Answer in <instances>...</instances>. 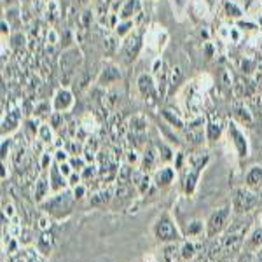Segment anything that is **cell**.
Returning a JSON list of instances; mask_svg holds the SVG:
<instances>
[{
  "label": "cell",
  "mask_w": 262,
  "mask_h": 262,
  "mask_svg": "<svg viewBox=\"0 0 262 262\" xmlns=\"http://www.w3.org/2000/svg\"><path fill=\"white\" fill-rule=\"evenodd\" d=\"M58 168H60V171L67 177V179H69L72 173H74V168L70 166V163H69V161H67V163H58Z\"/></svg>",
  "instance_id": "59"
},
{
  "label": "cell",
  "mask_w": 262,
  "mask_h": 262,
  "mask_svg": "<svg viewBox=\"0 0 262 262\" xmlns=\"http://www.w3.org/2000/svg\"><path fill=\"white\" fill-rule=\"evenodd\" d=\"M51 105H53V112L67 114L74 111L75 107V93L70 90L69 86H61L54 91L53 98H51Z\"/></svg>",
  "instance_id": "14"
},
{
  "label": "cell",
  "mask_w": 262,
  "mask_h": 262,
  "mask_svg": "<svg viewBox=\"0 0 262 262\" xmlns=\"http://www.w3.org/2000/svg\"><path fill=\"white\" fill-rule=\"evenodd\" d=\"M90 2L91 0H75V7H82V9H86V7H90Z\"/></svg>",
  "instance_id": "62"
},
{
  "label": "cell",
  "mask_w": 262,
  "mask_h": 262,
  "mask_svg": "<svg viewBox=\"0 0 262 262\" xmlns=\"http://www.w3.org/2000/svg\"><path fill=\"white\" fill-rule=\"evenodd\" d=\"M168 42H170V33L161 25L152 23L145 28V46L150 51H154L158 56H161V53L166 49Z\"/></svg>",
  "instance_id": "10"
},
{
  "label": "cell",
  "mask_w": 262,
  "mask_h": 262,
  "mask_svg": "<svg viewBox=\"0 0 262 262\" xmlns=\"http://www.w3.org/2000/svg\"><path fill=\"white\" fill-rule=\"evenodd\" d=\"M82 61H84V56H82L81 48L72 46L69 49H63V53L60 56V70L63 74L70 75V74H74L75 70L81 69Z\"/></svg>",
  "instance_id": "15"
},
{
  "label": "cell",
  "mask_w": 262,
  "mask_h": 262,
  "mask_svg": "<svg viewBox=\"0 0 262 262\" xmlns=\"http://www.w3.org/2000/svg\"><path fill=\"white\" fill-rule=\"evenodd\" d=\"M96 121H95V116L93 114H86V116L82 117L81 121V128H84V131H86L88 135H93L96 131Z\"/></svg>",
  "instance_id": "41"
},
{
  "label": "cell",
  "mask_w": 262,
  "mask_h": 262,
  "mask_svg": "<svg viewBox=\"0 0 262 262\" xmlns=\"http://www.w3.org/2000/svg\"><path fill=\"white\" fill-rule=\"evenodd\" d=\"M154 145H156V149H158V152H159L161 163L163 164H171V161L175 159V150H173L171 147L168 145L166 142H163V140H158Z\"/></svg>",
  "instance_id": "35"
},
{
  "label": "cell",
  "mask_w": 262,
  "mask_h": 262,
  "mask_svg": "<svg viewBox=\"0 0 262 262\" xmlns=\"http://www.w3.org/2000/svg\"><path fill=\"white\" fill-rule=\"evenodd\" d=\"M51 184H49V177L48 175H39L33 184V200H35L37 205H40L46 198L51 196Z\"/></svg>",
  "instance_id": "21"
},
{
  "label": "cell",
  "mask_w": 262,
  "mask_h": 262,
  "mask_svg": "<svg viewBox=\"0 0 262 262\" xmlns=\"http://www.w3.org/2000/svg\"><path fill=\"white\" fill-rule=\"evenodd\" d=\"M201 236H205L206 238L205 221H201V219H194V221L187 222V227H185V238L196 239V238H201Z\"/></svg>",
  "instance_id": "30"
},
{
  "label": "cell",
  "mask_w": 262,
  "mask_h": 262,
  "mask_svg": "<svg viewBox=\"0 0 262 262\" xmlns=\"http://www.w3.org/2000/svg\"><path fill=\"white\" fill-rule=\"evenodd\" d=\"M44 14H46V19H48V23L54 27V25H56L58 21H60V18H61V6H60V2H58V0H48V2H46Z\"/></svg>",
  "instance_id": "31"
},
{
  "label": "cell",
  "mask_w": 262,
  "mask_h": 262,
  "mask_svg": "<svg viewBox=\"0 0 262 262\" xmlns=\"http://www.w3.org/2000/svg\"><path fill=\"white\" fill-rule=\"evenodd\" d=\"M210 163V156L206 152L203 154H189L187 156V170H185V177H184V192L187 196H194L198 189V184H200V177L203 170L208 166Z\"/></svg>",
  "instance_id": "4"
},
{
  "label": "cell",
  "mask_w": 262,
  "mask_h": 262,
  "mask_svg": "<svg viewBox=\"0 0 262 262\" xmlns=\"http://www.w3.org/2000/svg\"><path fill=\"white\" fill-rule=\"evenodd\" d=\"M229 114H231V119L238 122L239 126L252 128V126L255 124V112H253V108L250 107V103L242 98H234L231 101Z\"/></svg>",
  "instance_id": "13"
},
{
  "label": "cell",
  "mask_w": 262,
  "mask_h": 262,
  "mask_svg": "<svg viewBox=\"0 0 262 262\" xmlns=\"http://www.w3.org/2000/svg\"><path fill=\"white\" fill-rule=\"evenodd\" d=\"M177 180V168L173 164H161L152 173V182L158 189H168Z\"/></svg>",
  "instance_id": "16"
},
{
  "label": "cell",
  "mask_w": 262,
  "mask_h": 262,
  "mask_svg": "<svg viewBox=\"0 0 262 262\" xmlns=\"http://www.w3.org/2000/svg\"><path fill=\"white\" fill-rule=\"evenodd\" d=\"M262 247V226H255L253 229L245 236V243H243V252L253 253Z\"/></svg>",
  "instance_id": "24"
},
{
  "label": "cell",
  "mask_w": 262,
  "mask_h": 262,
  "mask_svg": "<svg viewBox=\"0 0 262 262\" xmlns=\"http://www.w3.org/2000/svg\"><path fill=\"white\" fill-rule=\"evenodd\" d=\"M128 129L135 135H145L147 129H149V119H147L145 114H135V116L129 117L128 121Z\"/></svg>",
  "instance_id": "26"
},
{
  "label": "cell",
  "mask_w": 262,
  "mask_h": 262,
  "mask_svg": "<svg viewBox=\"0 0 262 262\" xmlns=\"http://www.w3.org/2000/svg\"><path fill=\"white\" fill-rule=\"evenodd\" d=\"M126 0H111L108 2V9H111V12H114V14H119L121 7L124 6Z\"/></svg>",
  "instance_id": "57"
},
{
  "label": "cell",
  "mask_w": 262,
  "mask_h": 262,
  "mask_svg": "<svg viewBox=\"0 0 262 262\" xmlns=\"http://www.w3.org/2000/svg\"><path fill=\"white\" fill-rule=\"evenodd\" d=\"M27 262H44V255H42L39 250H28Z\"/></svg>",
  "instance_id": "54"
},
{
  "label": "cell",
  "mask_w": 262,
  "mask_h": 262,
  "mask_svg": "<svg viewBox=\"0 0 262 262\" xmlns=\"http://www.w3.org/2000/svg\"><path fill=\"white\" fill-rule=\"evenodd\" d=\"M60 37H61L60 33H58L56 30H54L53 27H51L49 30H48V44H51V46H56L58 42H60Z\"/></svg>",
  "instance_id": "56"
},
{
  "label": "cell",
  "mask_w": 262,
  "mask_h": 262,
  "mask_svg": "<svg viewBox=\"0 0 262 262\" xmlns=\"http://www.w3.org/2000/svg\"><path fill=\"white\" fill-rule=\"evenodd\" d=\"M212 86H213L212 75L203 74V75H198V77L191 79L189 82H185L179 90L180 105L189 117L201 114L203 107H205V101H206V95H208Z\"/></svg>",
  "instance_id": "1"
},
{
  "label": "cell",
  "mask_w": 262,
  "mask_h": 262,
  "mask_svg": "<svg viewBox=\"0 0 262 262\" xmlns=\"http://www.w3.org/2000/svg\"><path fill=\"white\" fill-rule=\"evenodd\" d=\"M260 196L259 192L248 189L247 185H239L232 191V200H231V206H232V213L234 215H248L250 212L257 208L260 205Z\"/></svg>",
  "instance_id": "5"
},
{
  "label": "cell",
  "mask_w": 262,
  "mask_h": 262,
  "mask_svg": "<svg viewBox=\"0 0 262 262\" xmlns=\"http://www.w3.org/2000/svg\"><path fill=\"white\" fill-rule=\"evenodd\" d=\"M119 48H121V40L117 39V37L114 35V33H112V35H108V37H105V39H103V49L107 51L108 54H111V53H116V51L119 53Z\"/></svg>",
  "instance_id": "40"
},
{
  "label": "cell",
  "mask_w": 262,
  "mask_h": 262,
  "mask_svg": "<svg viewBox=\"0 0 262 262\" xmlns=\"http://www.w3.org/2000/svg\"><path fill=\"white\" fill-rule=\"evenodd\" d=\"M143 46H145V28H135L126 39L121 40L119 54L121 60L129 65L138 58V54L142 53Z\"/></svg>",
  "instance_id": "6"
},
{
  "label": "cell",
  "mask_w": 262,
  "mask_h": 262,
  "mask_svg": "<svg viewBox=\"0 0 262 262\" xmlns=\"http://www.w3.org/2000/svg\"><path fill=\"white\" fill-rule=\"evenodd\" d=\"M69 163H70V166L74 168V171H82L84 168L88 166V161H86V158H84L82 154L72 156V158L69 159Z\"/></svg>",
  "instance_id": "42"
},
{
  "label": "cell",
  "mask_w": 262,
  "mask_h": 262,
  "mask_svg": "<svg viewBox=\"0 0 262 262\" xmlns=\"http://www.w3.org/2000/svg\"><path fill=\"white\" fill-rule=\"evenodd\" d=\"M142 161V154L137 149H129L126 150V163L131 164V166H137Z\"/></svg>",
  "instance_id": "45"
},
{
  "label": "cell",
  "mask_w": 262,
  "mask_h": 262,
  "mask_svg": "<svg viewBox=\"0 0 262 262\" xmlns=\"http://www.w3.org/2000/svg\"><path fill=\"white\" fill-rule=\"evenodd\" d=\"M226 135L229 138V142L232 143V147H234L238 159L239 161H245L250 156V140H248V135L243 129V126H239L238 122L232 119H227Z\"/></svg>",
  "instance_id": "8"
},
{
  "label": "cell",
  "mask_w": 262,
  "mask_h": 262,
  "mask_svg": "<svg viewBox=\"0 0 262 262\" xmlns=\"http://www.w3.org/2000/svg\"><path fill=\"white\" fill-rule=\"evenodd\" d=\"M135 28H137L135 19H119V23L116 25V28L112 30V33L119 40H122V39H126V37H128L129 33L135 30Z\"/></svg>",
  "instance_id": "33"
},
{
  "label": "cell",
  "mask_w": 262,
  "mask_h": 262,
  "mask_svg": "<svg viewBox=\"0 0 262 262\" xmlns=\"http://www.w3.org/2000/svg\"><path fill=\"white\" fill-rule=\"evenodd\" d=\"M72 158V154L67 149H56V152H54V163H67L69 159Z\"/></svg>",
  "instance_id": "50"
},
{
  "label": "cell",
  "mask_w": 262,
  "mask_h": 262,
  "mask_svg": "<svg viewBox=\"0 0 262 262\" xmlns=\"http://www.w3.org/2000/svg\"><path fill=\"white\" fill-rule=\"evenodd\" d=\"M51 226H53V217H49L48 213H42V217L37 222V227L40 231H51Z\"/></svg>",
  "instance_id": "49"
},
{
  "label": "cell",
  "mask_w": 262,
  "mask_h": 262,
  "mask_svg": "<svg viewBox=\"0 0 262 262\" xmlns=\"http://www.w3.org/2000/svg\"><path fill=\"white\" fill-rule=\"evenodd\" d=\"M49 184H51V192H60V191H65L69 187V179L60 171L58 168V163H53L49 168Z\"/></svg>",
  "instance_id": "20"
},
{
  "label": "cell",
  "mask_w": 262,
  "mask_h": 262,
  "mask_svg": "<svg viewBox=\"0 0 262 262\" xmlns=\"http://www.w3.org/2000/svg\"><path fill=\"white\" fill-rule=\"evenodd\" d=\"M170 69L171 67H168V63L163 56H156L150 65V74L154 75L156 84H158L161 101L166 100L168 93H170Z\"/></svg>",
  "instance_id": "12"
},
{
  "label": "cell",
  "mask_w": 262,
  "mask_h": 262,
  "mask_svg": "<svg viewBox=\"0 0 262 262\" xmlns=\"http://www.w3.org/2000/svg\"><path fill=\"white\" fill-rule=\"evenodd\" d=\"M224 12H226L229 18H234V19H242L245 16V11L238 0H224Z\"/></svg>",
  "instance_id": "34"
},
{
  "label": "cell",
  "mask_w": 262,
  "mask_h": 262,
  "mask_svg": "<svg viewBox=\"0 0 262 262\" xmlns=\"http://www.w3.org/2000/svg\"><path fill=\"white\" fill-rule=\"evenodd\" d=\"M179 255L182 262H192L198 255V245L194 243V239H182L179 247Z\"/></svg>",
  "instance_id": "29"
},
{
  "label": "cell",
  "mask_w": 262,
  "mask_h": 262,
  "mask_svg": "<svg viewBox=\"0 0 262 262\" xmlns=\"http://www.w3.org/2000/svg\"><path fill=\"white\" fill-rule=\"evenodd\" d=\"M81 182H84V180H82L81 171H74V173H72V175L69 177V185H70V187H75V185H79Z\"/></svg>",
  "instance_id": "58"
},
{
  "label": "cell",
  "mask_w": 262,
  "mask_h": 262,
  "mask_svg": "<svg viewBox=\"0 0 262 262\" xmlns=\"http://www.w3.org/2000/svg\"><path fill=\"white\" fill-rule=\"evenodd\" d=\"M74 192L65 189L60 192H53L49 198H46L44 201L39 205V208L42 210V213H48L49 217H53L54 221H60V219L69 217L74 208Z\"/></svg>",
  "instance_id": "2"
},
{
  "label": "cell",
  "mask_w": 262,
  "mask_h": 262,
  "mask_svg": "<svg viewBox=\"0 0 262 262\" xmlns=\"http://www.w3.org/2000/svg\"><path fill=\"white\" fill-rule=\"evenodd\" d=\"M259 196H260V200H262V189H260V191H259Z\"/></svg>",
  "instance_id": "64"
},
{
  "label": "cell",
  "mask_w": 262,
  "mask_h": 262,
  "mask_svg": "<svg viewBox=\"0 0 262 262\" xmlns=\"http://www.w3.org/2000/svg\"><path fill=\"white\" fill-rule=\"evenodd\" d=\"M232 219V206L231 205H224L215 208L212 213L208 215V219L205 221L206 226V238H217L221 236L224 231L229 227V222Z\"/></svg>",
  "instance_id": "7"
},
{
  "label": "cell",
  "mask_w": 262,
  "mask_h": 262,
  "mask_svg": "<svg viewBox=\"0 0 262 262\" xmlns=\"http://www.w3.org/2000/svg\"><path fill=\"white\" fill-rule=\"evenodd\" d=\"M161 116H163L164 122H166L168 126H171L173 129H177V131H185L187 121L184 119L182 112L173 111V108H170V107H164L163 111H161Z\"/></svg>",
  "instance_id": "22"
},
{
  "label": "cell",
  "mask_w": 262,
  "mask_h": 262,
  "mask_svg": "<svg viewBox=\"0 0 262 262\" xmlns=\"http://www.w3.org/2000/svg\"><path fill=\"white\" fill-rule=\"evenodd\" d=\"M255 67H257V63L252 60V58H248V56H243L242 58V61H239V70L243 72V74H247V75H250L253 70H255Z\"/></svg>",
  "instance_id": "43"
},
{
  "label": "cell",
  "mask_w": 262,
  "mask_h": 262,
  "mask_svg": "<svg viewBox=\"0 0 262 262\" xmlns=\"http://www.w3.org/2000/svg\"><path fill=\"white\" fill-rule=\"evenodd\" d=\"M35 250H39L42 255L44 257H48L51 250H53V247H54V236H53V232L51 231H40V234H39V238L35 239Z\"/></svg>",
  "instance_id": "25"
},
{
  "label": "cell",
  "mask_w": 262,
  "mask_h": 262,
  "mask_svg": "<svg viewBox=\"0 0 262 262\" xmlns=\"http://www.w3.org/2000/svg\"><path fill=\"white\" fill-rule=\"evenodd\" d=\"M135 84H137V91L140 95V98L145 101L149 107H156V105L161 103V96H159V90L158 84H156V79L150 72H140L135 79Z\"/></svg>",
  "instance_id": "9"
},
{
  "label": "cell",
  "mask_w": 262,
  "mask_h": 262,
  "mask_svg": "<svg viewBox=\"0 0 262 262\" xmlns=\"http://www.w3.org/2000/svg\"><path fill=\"white\" fill-rule=\"evenodd\" d=\"M243 185H247L248 189L259 192L262 189V164H252L243 177Z\"/></svg>",
  "instance_id": "19"
},
{
  "label": "cell",
  "mask_w": 262,
  "mask_h": 262,
  "mask_svg": "<svg viewBox=\"0 0 262 262\" xmlns=\"http://www.w3.org/2000/svg\"><path fill=\"white\" fill-rule=\"evenodd\" d=\"M252 262H262V247L257 252L252 253Z\"/></svg>",
  "instance_id": "61"
},
{
  "label": "cell",
  "mask_w": 262,
  "mask_h": 262,
  "mask_svg": "<svg viewBox=\"0 0 262 262\" xmlns=\"http://www.w3.org/2000/svg\"><path fill=\"white\" fill-rule=\"evenodd\" d=\"M72 192H74L75 201H81L86 196H90V194H88V185L82 184V182L79 185H75V187H72Z\"/></svg>",
  "instance_id": "47"
},
{
  "label": "cell",
  "mask_w": 262,
  "mask_h": 262,
  "mask_svg": "<svg viewBox=\"0 0 262 262\" xmlns=\"http://www.w3.org/2000/svg\"><path fill=\"white\" fill-rule=\"evenodd\" d=\"M11 25H9V21H7L6 18H2V40H6V35H9L11 33Z\"/></svg>",
  "instance_id": "60"
},
{
  "label": "cell",
  "mask_w": 262,
  "mask_h": 262,
  "mask_svg": "<svg viewBox=\"0 0 262 262\" xmlns=\"http://www.w3.org/2000/svg\"><path fill=\"white\" fill-rule=\"evenodd\" d=\"M2 215H4V217L9 219V221H12V219H16V206L12 205L11 201L7 203V205L4 203V205H2Z\"/></svg>",
  "instance_id": "53"
},
{
  "label": "cell",
  "mask_w": 262,
  "mask_h": 262,
  "mask_svg": "<svg viewBox=\"0 0 262 262\" xmlns=\"http://www.w3.org/2000/svg\"><path fill=\"white\" fill-rule=\"evenodd\" d=\"M121 81H122L121 65H117V63L112 61V60H107V61H103V65H101V69L98 72V75H96L95 86L103 88V90H108V88L117 86Z\"/></svg>",
  "instance_id": "11"
},
{
  "label": "cell",
  "mask_w": 262,
  "mask_h": 262,
  "mask_svg": "<svg viewBox=\"0 0 262 262\" xmlns=\"http://www.w3.org/2000/svg\"><path fill=\"white\" fill-rule=\"evenodd\" d=\"M95 16H96V12H95V9H91V7H86V9H82V12L79 14V19H77L79 28L90 30L93 21H95Z\"/></svg>",
  "instance_id": "37"
},
{
  "label": "cell",
  "mask_w": 262,
  "mask_h": 262,
  "mask_svg": "<svg viewBox=\"0 0 262 262\" xmlns=\"http://www.w3.org/2000/svg\"><path fill=\"white\" fill-rule=\"evenodd\" d=\"M56 129L49 124V122H42L40 128H39V133H37V140H39L42 145H51L56 140Z\"/></svg>",
  "instance_id": "32"
},
{
  "label": "cell",
  "mask_w": 262,
  "mask_h": 262,
  "mask_svg": "<svg viewBox=\"0 0 262 262\" xmlns=\"http://www.w3.org/2000/svg\"><path fill=\"white\" fill-rule=\"evenodd\" d=\"M2 161H7V158L11 156V147H12V138L9 137H2Z\"/></svg>",
  "instance_id": "48"
},
{
  "label": "cell",
  "mask_w": 262,
  "mask_h": 262,
  "mask_svg": "<svg viewBox=\"0 0 262 262\" xmlns=\"http://www.w3.org/2000/svg\"><path fill=\"white\" fill-rule=\"evenodd\" d=\"M191 11L198 19H208L210 18V6L206 4V0H192Z\"/></svg>",
  "instance_id": "36"
},
{
  "label": "cell",
  "mask_w": 262,
  "mask_h": 262,
  "mask_svg": "<svg viewBox=\"0 0 262 262\" xmlns=\"http://www.w3.org/2000/svg\"><path fill=\"white\" fill-rule=\"evenodd\" d=\"M245 2H247V6H248V4H252V0H245Z\"/></svg>",
  "instance_id": "63"
},
{
  "label": "cell",
  "mask_w": 262,
  "mask_h": 262,
  "mask_svg": "<svg viewBox=\"0 0 262 262\" xmlns=\"http://www.w3.org/2000/svg\"><path fill=\"white\" fill-rule=\"evenodd\" d=\"M242 37H243V33L236 25H224V27H221V30H219V39L222 42L238 44V42L242 40Z\"/></svg>",
  "instance_id": "28"
},
{
  "label": "cell",
  "mask_w": 262,
  "mask_h": 262,
  "mask_svg": "<svg viewBox=\"0 0 262 262\" xmlns=\"http://www.w3.org/2000/svg\"><path fill=\"white\" fill-rule=\"evenodd\" d=\"M19 243L21 247H28V245L35 243V239H33V234H32V229H28V227H23V231H21L19 234Z\"/></svg>",
  "instance_id": "46"
},
{
  "label": "cell",
  "mask_w": 262,
  "mask_h": 262,
  "mask_svg": "<svg viewBox=\"0 0 262 262\" xmlns=\"http://www.w3.org/2000/svg\"><path fill=\"white\" fill-rule=\"evenodd\" d=\"M48 121H49V124L53 126L54 129H60L61 126H63V114H60V112H53Z\"/></svg>",
  "instance_id": "52"
},
{
  "label": "cell",
  "mask_w": 262,
  "mask_h": 262,
  "mask_svg": "<svg viewBox=\"0 0 262 262\" xmlns=\"http://www.w3.org/2000/svg\"><path fill=\"white\" fill-rule=\"evenodd\" d=\"M221 82H222V86L226 88V90H232V88H234V77H232L231 70L224 69L221 72Z\"/></svg>",
  "instance_id": "44"
},
{
  "label": "cell",
  "mask_w": 262,
  "mask_h": 262,
  "mask_svg": "<svg viewBox=\"0 0 262 262\" xmlns=\"http://www.w3.org/2000/svg\"><path fill=\"white\" fill-rule=\"evenodd\" d=\"M51 114H53V105L49 101H39L33 108V117H37L39 121L49 119Z\"/></svg>",
  "instance_id": "38"
},
{
  "label": "cell",
  "mask_w": 262,
  "mask_h": 262,
  "mask_svg": "<svg viewBox=\"0 0 262 262\" xmlns=\"http://www.w3.org/2000/svg\"><path fill=\"white\" fill-rule=\"evenodd\" d=\"M12 49H23L25 48V35H21V32H18V33H14V35H12Z\"/></svg>",
  "instance_id": "55"
},
{
  "label": "cell",
  "mask_w": 262,
  "mask_h": 262,
  "mask_svg": "<svg viewBox=\"0 0 262 262\" xmlns=\"http://www.w3.org/2000/svg\"><path fill=\"white\" fill-rule=\"evenodd\" d=\"M182 82H184V70H182L180 65H175L170 69V90H173V88H182ZM170 95V93H168Z\"/></svg>",
  "instance_id": "39"
},
{
  "label": "cell",
  "mask_w": 262,
  "mask_h": 262,
  "mask_svg": "<svg viewBox=\"0 0 262 262\" xmlns=\"http://www.w3.org/2000/svg\"><path fill=\"white\" fill-rule=\"evenodd\" d=\"M142 0H126L119 11V19H135L142 12Z\"/></svg>",
  "instance_id": "27"
},
{
  "label": "cell",
  "mask_w": 262,
  "mask_h": 262,
  "mask_svg": "<svg viewBox=\"0 0 262 262\" xmlns=\"http://www.w3.org/2000/svg\"><path fill=\"white\" fill-rule=\"evenodd\" d=\"M152 236H154L159 243H164V245L180 243L182 239H184L175 219H173V215L168 212V210L159 213L158 219L152 224Z\"/></svg>",
  "instance_id": "3"
},
{
  "label": "cell",
  "mask_w": 262,
  "mask_h": 262,
  "mask_svg": "<svg viewBox=\"0 0 262 262\" xmlns=\"http://www.w3.org/2000/svg\"><path fill=\"white\" fill-rule=\"evenodd\" d=\"M112 198H114V189L112 187H101V189H98V191L90 194L88 203H90V206H95V208H103L105 205L111 203Z\"/></svg>",
  "instance_id": "23"
},
{
  "label": "cell",
  "mask_w": 262,
  "mask_h": 262,
  "mask_svg": "<svg viewBox=\"0 0 262 262\" xmlns=\"http://www.w3.org/2000/svg\"><path fill=\"white\" fill-rule=\"evenodd\" d=\"M227 128V119H224L221 116L212 114L210 117H206V126H205V137L208 142H217L219 138L226 133Z\"/></svg>",
  "instance_id": "17"
},
{
  "label": "cell",
  "mask_w": 262,
  "mask_h": 262,
  "mask_svg": "<svg viewBox=\"0 0 262 262\" xmlns=\"http://www.w3.org/2000/svg\"><path fill=\"white\" fill-rule=\"evenodd\" d=\"M53 161H54V154H49L48 150L40 154V168L42 170H48V168H51Z\"/></svg>",
  "instance_id": "51"
},
{
  "label": "cell",
  "mask_w": 262,
  "mask_h": 262,
  "mask_svg": "<svg viewBox=\"0 0 262 262\" xmlns=\"http://www.w3.org/2000/svg\"><path fill=\"white\" fill-rule=\"evenodd\" d=\"M161 158H159V152L156 149V145L145 147V150L142 152V161H140V170L145 173H154L161 166Z\"/></svg>",
  "instance_id": "18"
}]
</instances>
